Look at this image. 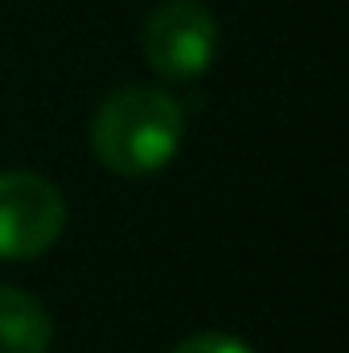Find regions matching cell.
Instances as JSON below:
<instances>
[{
    "instance_id": "1",
    "label": "cell",
    "mask_w": 349,
    "mask_h": 353,
    "mask_svg": "<svg viewBox=\"0 0 349 353\" xmlns=\"http://www.w3.org/2000/svg\"><path fill=\"white\" fill-rule=\"evenodd\" d=\"M185 140V111L169 90L132 83L103 99L90 123V148L107 173L152 176Z\"/></svg>"
},
{
    "instance_id": "2",
    "label": "cell",
    "mask_w": 349,
    "mask_h": 353,
    "mask_svg": "<svg viewBox=\"0 0 349 353\" xmlns=\"http://www.w3.org/2000/svg\"><path fill=\"white\" fill-rule=\"evenodd\" d=\"M66 226V201L41 173H0V259L21 263L46 255Z\"/></svg>"
},
{
    "instance_id": "3",
    "label": "cell",
    "mask_w": 349,
    "mask_h": 353,
    "mask_svg": "<svg viewBox=\"0 0 349 353\" xmlns=\"http://www.w3.org/2000/svg\"><path fill=\"white\" fill-rule=\"evenodd\" d=\"M144 62L161 79H197L218 54V21L201 0H165L144 21Z\"/></svg>"
},
{
    "instance_id": "4",
    "label": "cell",
    "mask_w": 349,
    "mask_h": 353,
    "mask_svg": "<svg viewBox=\"0 0 349 353\" xmlns=\"http://www.w3.org/2000/svg\"><path fill=\"white\" fill-rule=\"evenodd\" d=\"M54 321L21 288L0 283V353H50Z\"/></svg>"
},
{
    "instance_id": "5",
    "label": "cell",
    "mask_w": 349,
    "mask_h": 353,
    "mask_svg": "<svg viewBox=\"0 0 349 353\" xmlns=\"http://www.w3.org/2000/svg\"><path fill=\"white\" fill-rule=\"evenodd\" d=\"M169 353H255L247 341L230 337V333H193L185 341H177Z\"/></svg>"
}]
</instances>
